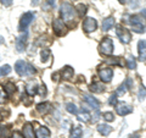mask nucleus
<instances>
[{
	"label": "nucleus",
	"mask_w": 146,
	"mask_h": 138,
	"mask_svg": "<svg viewBox=\"0 0 146 138\" xmlns=\"http://www.w3.org/2000/svg\"><path fill=\"white\" fill-rule=\"evenodd\" d=\"M60 11H61L62 21L72 22L73 20H74V17H76V9L73 7L70 3H62L61 7H60Z\"/></svg>",
	"instance_id": "2"
},
{
	"label": "nucleus",
	"mask_w": 146,
	"mask_h": 138,
	"mask_svg": "<svg viewBox=\"0 0 146 138\" xmlns=\"http://www.w3.org/2000/svg\"><path fill=\"white\" fill-rule=\"evenodd\" d=\"M98 132L100 133V135H102L104 137H107L110 133L112 132V127L106 125V123H101V125L98 126Z\"/></svg>",
	"instance_id": "21"
},
{
	"label": "nucleus",
	"mask_w": 146,
	"mask_h": 138,
	"mask_svg": "<svg viewBox=\"0 0 146 138\" xmlns=\"http://www.w3.org/2000/svg\"><path fill=\"white\" fill-rule=\"evenodd\" d=\"M52 29L55 32V34L58 37H62L67 33V27L61 18H56V20L52 22Z\"/></svg>",
	"instance_id": "7"
},
{
	"label": "nucleus",
	"mask_w": 146,
	"mask_h": 138,
	"mask_svg": "<svg viewBox=\"0 0 146 138\" xmlns=\"http://www.w3.org/2000/svg\"><path fill=\"white\" fill-rule=\"evenodd\" d=\"M56 5V0H45V3L43 4V9L44 10H51L52 7Z\"/></svg>",
	"instance_id": "26"
},
{
	"label": "nucleus",
	"mask_w": 146,
	"mask_h": 138,
	"mask_svg": "<svg viewBox=\"0 0 146 138\" xmlns=\"http://www.w3.org/2000/svg\"><path fill=\"white\" fill-rule=\"evenodd\" d=\"M108 104H110V105H112V107H116V105L118 104V99H117V95H116V94H113V95L110 96Z\"/></svg>",
	"instance_id": "34"
},
{
	"label": "nucleus",
	"mask_w": 146,
	"mask_h": 138,
	"mask_svg": "<svg viewBox=\"0 0 146 138\" xmlns=\"http://www.w3.org/2000/svg\"><path fill=\"white\" fill-rule=\"evenodd\" d=\"M128 90V88H127V87H125V84L124 83H123L122 86H119V87H118V89L116 90V95H124V93H125V92Z\"/></svg>",
	"instance_id": "32"
},
{
	"label": "nucleus",
	"mask_w": 146,
	"mask_h": 138,
	"mask_svg": "<svg viewBox=\"0 0 146 138\" xmlns=\"http://www.w3.org/2000/svg\"><path fill=\"white\" fill-rule=\"evenodd\" d=\"M23 137L25 138H35L33 126H32L31 122H27L23 126Z\"/></svg>",
	"instance_id": "17"
},
{
	"label": "nucleus",
	"mask_w": 146,
	"mask_h": 138,
	"mask_svg": "<svg viewBox=\"0 0 146 138\" xmlns=\"http://www.w3.org/2000/svg\"><path fill=\"white\" fill-rule=\"evenodd\" d=\"M124 84L128 89H130L131 87H133V81H131V78H127V80L124 81Z\"/></svg>",
	"instance_id": "37"
},
{
	"label": "nucleus",
	"mask_w": 146,
	"mask_h": 138,
	"mask_svg": "<svg viewBox=\"0 0 146 138\" xmlns=\"http://www.w3.org/2000/svg\"><path fill=\"white\" fill-rule=\"evenodd\" d=\"M50 104L49 103H40L36 105V110H38V113H40L42 115H45L50 111Z\"/></svg>",
	"instance_id": "22"
},
{
	"label": "nucleus",
	"mask_w": 146,
	"mask_h": 138,
	"mask_svg": "<svg viewBox=\"0 0 146 138\" xmlns=\"http://www.w3.org/2000/svg\"><path fill=\"white\" fill-rule=\"evenodd\" d=\"M38 93L42 95V96H44V95H46V87H45L44 84L42 86V87H39V89H38Z\"/></svg>",
	"instance_id": "36"
},
{
	"label": "nucleus",
	"mask_w": 146,
	"mask_h": 138,
	"mask_svg": "<svg viewBox=\"0 0 146 138\" xmlns=\"http://www.w3.org/2000/svg\"><path fill=\"white\" fill-rule=\"evenodd\" d=\"M83 98H84V102L88 104L90 108H93L94 110H99V108L101 107V103H100L96 98H94L93 95H90V94H84Z\"/></svg>",
	"instance_id": "11"
},
{
	"label": "nucleus",
	"mask_w": 146,
	"mask_h": 138,
	"mask_svg": "<svg viewBox=\"0 0 146 138\" xmlns=\"http://www.w3.org/2000/svg\"><path fill=\"white\" fill-rule=\"evenodd\" d=\"M76 116H77V119H78L79 121H83V122H88V121L91 120V114L86 109L78 110V113H77Z\"/></svg>",
	"instance_id": "14"
},
{
	"label": "nucleus",
	"mask_w": 146,
	"mask_h": 138,
	"mask_svg": "<svg viewBox=\"0 0 146 138\" xmlns=\"http://www.w3.org/2000/svg\"><path fill=\"white\" fill-rule=\"evenodd\" d=\"M38 89H39V87L36 86V83H35L34 81L29 82V83L26 86V92H27V94H28V95H35V94H38Z\"/></svg>",
	"instance_id": "20"
},
{
	"label": "nucleus",
	"mask_w": 146,
	"mask_h": 138,
	"mask_svg": "<svg viewBox=\"0 0 146 138\" xmlns=\"http://www.w3.org/2000/svg\"><path fill=\"white\" fill-rule=\"evenodd\" d=\"M15 71L17 72L18 76L28 77V76H33L35 73V67L25 60H18L15 64Z\"/></svg>",
	"instance_id": "1"
},
{
	"label": "nucleus",
	"mask_w": 146,
	"mask_h": 138,
	"mask_svg": "<svg viewBox=\"0 0 146 138\" xmlns=\"http://www.w3.org/2000/svg\"><path fill=\"white\" fill-rule=\"evenodd\" d=\"M145 98H146V88H145V86H140L139 92H138V99L140 102H143V100H145Z\"/></svg>",
	"instance_id": "29"
},
{
	"label": "nucleus",
	"mask_w": 146,
	"mask_h": 138,
	"mask_svg": "<svg viewBox=\"0 0 146 138\" xmlns=\"http://www.w3.org/2000/svg\"><path fill=\"white\" fill-rule=\"evenodd\" d=\"M104 119L106 121H113L115 120V115H113V113L112 111H106V113H104Z\"/></svg>",
	"instance_id": "33"
},
{
	"label": "nucleus",
	"mask_w": 146,
	"mask_h": 138,
	"mask_svg": "<svg viewBox=\"0 0 146 138\" xmlns=\"http://www.w3.org/2000/svg\"><path fill=\"white\" fill-rule=\"evenodd\" d=\"M4 92H5V94L11 96L13 93L16 92V86L12 83V82H9V83L5 84V87H4Z\"/></svg>",
	"instance_id": "23"
},
{
	"label": "nucleus",
	"mask_w": 146,
	"mask_h": 138,
	"mask_svg": "<svg viewBox=\"0 0 146 138\" xmlns=\"http://www.w3.org/2000/svg\"><path fill=\"white\" fill-rule=\"evenodd\" d=\"M118 1H119L121 4H124V3H125V0H118Z\"/></svg>",
	"instance_id": "45"
},
{
	"label": "nucleus",
	"mask_w": 146,
	"mask_h": 138,
	"mask_svg": "<svg viewBox=\"0 0 146 138\" xmlns=\"http://www.w3.org/2000/svg\"><path fill=\"white\" fill-rule=\"evenodd\" d=\"M0 1H1V4H3V5L4 6H11L12 5V1H13V0H0Z\"/></svg>",
	"instance_id": "38"
},
{
	"label": "nucleus",
	"mask_w": 146,
	"mask_h": 138,
	"mask_svg": "<svg viewBox=\"0 0 146 138\" xmlns=\"http://www.w3.org/2000/svg\"><path fill=\"white\" fill-rule=\"evenodd\" d=\"M106 62H107V64H113V65H119V58H112V59H108Z\"/></svg>",
	"instance_id": "35"
},
{
	"label": "nucleus",
	"mask_w": 146,
	"mask_h": 138,
	"mask_svg": "<svg viewBox=\"0 0 146 138\" xmlns=\"http://www.w3.org/2000/svg\"><path fill=\"white\" fill-rule=\"evenodd\" d=\"M40 56H42V61H48L49 58L51 56V52H50L49 49H43L42 53H40Z\"/></svg>",
	"instance_id": "30"
},
{
	"label": "nucleus",
	"mask_w": 146,
	"mask_h": 138,
	"mask_svg": "<svg viewBox=\"0 0 146 138\" xmlns=\"http://www.w3.org/2000/svg\"><path fill=\"white\" fill-rule=\"evenodd\" d=\"M10 72H11V66L10 65H3L1 67H0V77L7 76Z\"/></svg>",
	"instance_id": "27"
},
{
	"label": "nucleus",
	"mask_w": 146,
	"mask_h": 138,
	"mask_svg": "<svg viewBox=\"0 0 146 138\" xmlns=\"http://www.w3.org/2000/svg\"><path fill=\"white\" fill-rule=\"evenodd\" d=\"M138 53H139V60L145 62L146 61V40L141 39L138 43Z\"/></svg>",
	"instance_id": "13"
},
{
	"label": "nucleus",
	"mask_w": 146,
	"mask_h": 138,
	"mask_svg": "<svg viewBox=\"0 0 146 138\" xmlns=\"http://www.w3.org/2000/svg\"><path fill=\"white\" fill-rule=\"evenodd\" d=\"M70 138H83V130L80 127H74L71 131Z\"/></svg>",
	"instance_id": "24"
},
{
	"label": "nucleus",
	"mask_w": 146,
	"mask_h": 138,
	"mask_svg": "<svg viewBox=\"0 0 146 138\" xmlns=\"http://www.w3.org/2000/svg\"><path fill=\"white\" fill-rule=\"evenodd\" d=\"M50 136H51V133H50L49 128L45 126L39 127L35 132V138H50Z\"/></svg>",
	"instance_id": "16"
},
{
	"label": "nucleus",
	"mask_w": 146,
	"mask_h": 138,
	"mask_svg": "<svg viewBox=\"0 0 146 138\" xmlns=\"http://www.w3.org/2000/svg\"><path fill=\"white\" fill-rule=\"evenodd\" d=\"M11 138H25L23 136L21 135L20 132H15V133H12V136H11Z\"/></svg>",
	"instance_id": "41"
},
{
	"label": "nucleus",
	"mask_w": 146,
	"mask_h": 138,
	"mask_svg": "<svg viewBox=\"0 0 146 138\" xmlns=\"http://www.w3.org/2000/svg\"><path fill=\"white\" fill-rule=\"evenodd\" d=\"M89 89L93 92V93H104L105 92V86L102 84V82H94V83H91Z\"/></svg>",
	"instance_id": "19"
},
{
	"label": "nucleus",
	"mask_w": 146,
	"mask_h": 138,
	"mask_svg": "<svg viewBox=\"0 0 146 138\" xmlns=\"http://www.w3.org/2000/svg\"><path fill=\"white\" fill-rule=\"evenodd\" d=\"M5 98H6V94L4 90H0V103H4L5 102Z\"/></svg>",
	"instance_id": "40"
},
{
	"label": "nucleus",
	"mask_w": 146,
	"mask_h": 138,
	"mask_svg": "<svg viewBox=\"0 0 146 138\" xmlns=\"http://www.w3.org/2000/svg\"><path fill=\"white\" fill-rule=\"evenodd\" d=\"M116 111L118 115H121V116H125V115H129L130 113H133V107H130V105L128 104H117L116 105Z\"/></svg>",
	"instance_id": "12"
},
{
	"label": "nucleus",
	"mask_w": 146,
	"mask_h": 138,
	"mask_svg": "<svg viewBox=\"0 0 146 138\" xmlns=\"http://www.w3.org/2000/svg\"><path fill=\"white\" fill-rule=\"evenodd\" d=\"M116 34H117L118 38H119L121 43H123V44H129L130 43V40H131V33L127 28H124V27L118 26L117 28H116Z\"/></svg>",
	"instance_id": "6"
},
{
	"label": "nucleus",
	"mask_w": 146,
	"mask_h": 138,
	"mask_svg": "<svg viewBox=\"0 0 146 138\" xmlns=\"http://www.w3.org/2000/svg\"><path fill=\"white\" fill-rule=\"evenodd\" d=\"M141 15H143V16L146 18V9H144V10H141Z\"/></svg>",
	"instance_id": "43"
},
{
	"label": "nucleus",
	"mask_w": 146,
	"mask_h": 138,
	"mask_svg": "<svg viewBox=\"0 0 146 138\" xmlns=\"http://www.w3.org/2000/svg\"><path fill=\"white\" fill-rule=\"evenodd\" d=\"M99 50H100V53H102L104 55H107V56L112 55L113 54V42H112V39L108 38V37L104 38L102 42L99 45Z\"/></svg>",
	"instance_id": "5"
},
{
	"label": "nucleus",
	"mask_w": 146,
	"mask_h": 138,
	"mask_svg": "<svg viewBox=\"0 0 146 138\" xmlns=\"http://www.w3.org/2000/svg\"><path fill=\"white\" fill-rule=\"evenodd\" d=\"M98 28V21L93 17H86L83 22V31L85 33H91Z\"/></svg>",
	"instance_id": "8"
},
{
	"label": "nucleus",
	"mask_w": 146,
	"mask_h": 138,
	"mask_svg": "<svg viewBox=\"0 0 146 138\" xmlns=\"http://www.w3.org/2000/svg\"><path fill=\"white\" fill-rule=\"evenodd\" d=\"M27 39H28V33H27V32H23L20 37H17L15 45H16V50L18 53H22L25 50L26 44H27Z\"/></svg>",
	"instance_id": "9"
},
{
	"label": "nucleus",
	"mask_w": 146,
	"mask_h": 138,
	"mask_svg": "<svg viewBox=\"0 0 146 138\" xmlns=\"http://www.w3.org/2000/svg\"><path fill=\"white\" fill-rule=\"evenodd\" d=\"M31 5H32V6H36V5H39V0H32Z\"/></svg>",
	"instance_id": "42"
},
{
	"label": "nucleus",
	"mask_w": 146,
	"mask_h": 138,
	"mask_svg": "<svg viewBox=\"0 0 146 138\" xmlns=\"http://www.w3.org/2000/svg\"><path fill=\"white\" fill-rule=\"evenodd\" d=\"M129 25L131 27V29L136 33H143L145 32V27H144V22L141 20V17L139 15H133L129 17Z\"/></svg>",
	"instance_id": "3"
},
{
	"label": "nucleus",
	"mask_w": 146,
	"mask_h": 138,
	"mask_svg": "<svg viewBox=\"0 0 146 138\" xmlns=\"http://www.w3.org/2000/svg\"><path fill=\"white\" fill-rule=\"evenodd\" d=\"M35 18V13L34 12H26L25 15H22L21 20H20V25H18V31L21 32H26L27 28H28V26L32 23V21H33Z\"/></svg>",
	"instance_id": "4"
},
{
	"label": "nucleus",
	"mask_w": 146,
	"mask_h": 138,
	"mask_svg": "<svg viewBox=\"0 0 146 138\" xmlns=\"http://www.w3.org/2000/svg\"><path fill=\"white\" fill-rule=\"evenodd\" d=\"M77 10H78L79 16L83 17L85 13H86V10H88V7H86V5H84V4H78V5H77Z\"/></svg>",
	"instance_id": "31"
},
{
	"label": "nucleus",
	"mask_w": 146,
	"mask_h": 138,
	"mask_svg": "<svg viewBox=\"0 0 146 138\" xmlns=\"http://www.w3.org/2000/svg\"><path fill=\"white\" fill-rule=\"evenodd\" d=\"M131 138H140V135H139V133H135V135L131 136Z\"/></svg>",
	"instance_id": "44"
},
{
	"label": "nucleus",
	"mask_w": 146,
	"mask_h": 138,
	"mask_svg": "<svg viewBox=\"0 0 146 138\" xmlns=\"http://www.w3.org/2000/svg\"><path fill=\"white\" fill-rule=\"evenodd\" d=\"M58 73H60L62 80H71L73 75H74V71H73V68L71 66H65L61 70V72H58Z\"/></svg>",
	"instance_id": "15"
},
{
	"label": "nucleus",
	"mask_w": 146,
	"mask_h": 138,
	"mask_svg": "<svg viewBox=\"0 0 146 138\" xmlns=\"http://www.w3.org/2000/svg\"><path fill=\"white\" fill-rule=\"evenodd\" d=\"M99 76L101 78L102 82H111L112 77H113V70L111 67H104L99 70Z\"/></svg>",
	"instance_id": "10"
},
{
	"label": "nucleus",
	"mask_w": 146,
	"mask_h": 138,
	"mask_svg": "<svg viewBox=\"0 0 146 138\" xmlns=\"http://www.w3.org/2000/svg\"><path fill=\"white\" fill-rule=\"evenodd\" d=\"M99 117H100L99 110H95V115H94V117H91V121H93V122H96V121L99 120Z\"/></svg>",
	"instance_id": "39"
},
{
	"label": "nucleus",
	"mask_w": 146,
	"mask_h": 138,
	"mask_svg": "<svg viewBox=\"0 0 146 138\" xmlns=\"http://www.w3.org/2000/svg\"><path fill=\"white\" fill-rule=\"evenodd\" d=\"M127 67L129 68V70H135L136 68V60L133 55H129L127 59Z\"/></svg>",
	"instance_id": "25"
},
{
	"label": "nucleus",
	"mask_w": 146,
	"mask_h": 138,
	"mask_svg": "<svg viewBox=\"0 0 146 138\" xmlns=\"http://www.w3.org/2000/svg\"><path fill=\"white\" fill-rule=\"evenodd\" d=\"M113 25H115V18H113L112 16H110V17H106L105 20L102 21V26H101V28L104 32H107L110 31L113 27Z\"/></svg>",
	"instance_id": "18"
},
{
	"label": "nucleus",
	"mask_w": 146,
	"mask_h": 138,
	"mask_svg": "<svg viewBox=\"0 0 146 138\" xmlns=\"http://www.w3.org/2000/svg\"><path fill=\"white\" fill-rule=\"evenodd\" d=\"M66 110L70 114H73V115H77V113H78V109H77V107L73 103H67L66 104Z\"/></svg>",
	"instance_id": "28"
}]
</instances>
